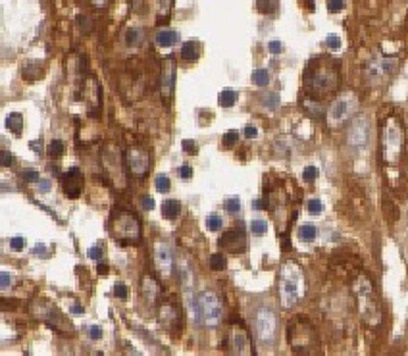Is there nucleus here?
I'll return each instance as SVG.
<instances>
[{
  "label": "nucleus",
  "mask_w": 408,
  "mask_h": 356,
  "mask_svg": "<svg viewBox=\"0 0 408 356\" xmlns=\"http://www.w3.org/2000/svg\"><path fill=\"white\" fill-rule=\"evenodd\" d=\"M252 206H254V208H258V210H260V208H264V204H262V201H256L254 204H252Z\"/></svg>",
  "instance_id": "obj_63"
},
{
  "label": "nucleus",
  "mask_w": 408,
  "mask_h": 356,
  "mask_svg": "<svg viewBox=\"0 0 408 356\" xmlns=\"http://www.w3.org/2000/svg\"><path fill=\"white\" fill-rule=\"evenodd\" d=\"M397 69V60L383 58V56H376L366 64V79L370 85H379L383 83L387 77Z\"/></svg>",
  "instance_id": "obj_10"
},
{
  "label": "nucleus",
  "mask_w": 408,
  "mask_h": 356,
  "mask_svg": "<svg viewBox=\"0 0 408 356\" xmlns=\"http://www.w3.org/2000/svg\"><path fill=\"white\" fill-rule=\"evenodd\" d=\"M160 6H162V10H160V14L166 18L168 14H170V10H172V0H160Z\"/></svg>",
  "instance_id": "obj_54"
},
{
  "label": "nucleus",
  "mask_w": 408,
  "mask_h": 356,
  "mask_svg": "<svg viewBox=\"0 0 408 356\" xmlns=\"http://www.w3.org/2000/svg\"><path fill=\"white\" fill-rule=\"evenodd\" d=\"M23 246H25V239L23 237H12L10 239V248L12 250H22Z\"/></svg>",
  "instance_id": "obj_46"
},
{
  "label": "nucleus",
  "mask_w": 408,
  "mask_h": 356,
  "mask_svg": "<svg viewBox=\"0 0 408 356\" xmlns=\"http://www.w3.org/2000/svg\"><path fill=\"white\" fill-rule=\"evenodd\" d=\"M224 206H226V212L227 214H231V216H237V214H241V210H243L239 199H229V201H226Z\"/></svg>",
  "instance_id": "obj_34"
},
{
  "label": "nucleus",
  "mask_w": 408,
  "mask_h": 356,
  "mask_svg": "<svg viewBox=\"0 0 408 356\" xmlns=\"http://www.w3.org/2000/svg\"><path fill=\"white\" fill-rule=\"evenodd\" d=\"M2 281H0V287H2V291H6L8 287H12V275L10 273H6V271H2Z\"/></svg>",
  "instance_id": "obj_50"
},
{
  "label": "nucleus",
  "mask_w": 408,
  "mask_h": 356,
  "mask_svg": "<svg viewBox=\"0 0 408 356\" xmlns=\"http://www.w3.org/2000/svg\"><path fill=\"white\" fill-rule=\"evenodd\" d=\"M31 310L33 314L43 320L46 326H50L52 329H58V331H71V326L68 324V320L58 312V308H54L50 302L41 300V298H35L33 304H31Z\"/></svg>",
  "instance_id": "obj_9"
},
{
  "label": "nucleus",
  "mask_w": 408,
  "mask_h": 356,
  "mask_svg": "<svg viewBox=\"0 0 408 356\" xmlns=\"http://www.w3.org/2000/svg\"><path fill=\"white\" fill-rule=\"evenodd\" d=\"M154 264H156V269L160 271L162 277H170L172 275V271H174V258H172L170 248L164 243H156V246H154Z\"/></svg>",
  "instance_id": "obj_17"
},
{
  "label": "nucleus",
  "mask_w": 408,
  "mask_h": 356,
  "mask_svg": "<svg viewBox=\"0 0 408 356\" xmlns=\"http://www.w3.org/2000/svg\"><path fill=\"white\" fill-rule=\"evenodd\" d=\"M112 233L121 245H137L141 241V222L135 214L117 210L112 216Z\"/></svg>",
  "instance_id": "obj_6"
},
{
  "label": "nucleus",
  "mask_w": 408,
  "mask_h": 356,
  "mask_svg": "<svg viewBox=\"0 0 408 356\" xmlns=\"http://www.w3.org/2000/svg\"><path fill=\"white\" fill-rule=\"evenodd\" d=\"M64 150H66L64 141L54 139V141L50 143V147H48V156H50V158H60V156L64 154Z\"/></svg>",
  "instance_id": "obj_29"
},
{
  "label": "nucleus",
  "mask_w": 408,
  "mask_h": 356,
  "mask_svg": "<svg viewBox=\"0 0 408 356\" xmlns=\"http://www.w3.org/2000/svg\"><path fill=\"white\" fill-rule=\"evenodd\" d=\"M206 227H208L210 231H220V229L224 227V222H222L220 216H210V218L206 220Z\"/></svg>",
  "instance_id": "obj_36"
},
{
  "label": "nucleus",
  "mask_w": 408,
  "mask_h": 356,
  "mask_svg": "<svg viewBox=\"0 0 408 356\" xmlns=\"http://www.w3.org/2000/svg\"><path fill=\"white\" fill-rule=\"evenodd\" d=\"M191 314L195 324L204 327H218L224 320V304L212 291H203L191 300Z\"/></svg>",
  "instance_id": "obj_2"
},
{
  "label": "nucleus",
  "mask_w": 408,
  "mask_h": 356,
  "mask_svg": "<svg viewBox=\"0 0 408 356\" xmlns=\"http://www.w3.org/2000/svg\"><path fill=\"white\" fill-rule=\"evenodd\" d=\"M102 164H104V172H106V176L112 179L119 189H123V185H125L123 166H121V160H119V152L114 148L112 145H106V147H104V152H102Z\"/></svg>",
  "instance_id": "obj_11"
},
{
  "label": "nucleus",
  "mask_w": 408,
  "mask_h": 356,
  "mask_svg": "<svg viewBox=\"0 0 408 356\" xmlns=\"http://www.w3.org/2000/svg\"><path fill=\"white\" fill-rule=\"evenodd\" d=\"M125 166L129 170L131 176L135 178H143L146 176L148 168H150V154L145 147H131L125 152Z\"/></svg>",
  "instance_id": "obj_12"
},
{
  "label": "nucleus",
  "mask_w": 408,
  "mask_h": 356,
  "mask_svg": "<svg viewBox=\"0 0 408 356\" xmlns=\"http://www.w3.org/2000/svg\"><path fill=\"white\" fill-rule=\"evenodd\" d=\"M102 252H104V246L94 245L91 250H89V258H91V260H100V258H102Z\"/></svg>",
  "instance_id": "obj_45"
},
{
  "label": "nucleus",
  "mask_w": 408,
  "mask_h": 356,
  "mask_svg": "<svg viewBox=\"0 0 408 356\" xmlns=\"http://www.w3.org/2000/svg\"><path fill=\"white\" fill-rule=\"evenodd\" d=\"M220 246H226L229 252H243L247 248V237H245L243 227H235V229L227 231L220 239Z\"/></svg>",
  "instance_id": "obj_18"
},
{
  "label": "nucleus",
  "mask_w": 408,
  "mask_h": 356,
  "mask_svg": "<svg viewBox=\"0 0 408 356\" xmlns=\"http://www.w3.org/2000/svg\"><path fill=\"white\" fill-rule=\"evenodd\" d=\"M71 312H73V314H77V316H81V314H83V306L73 304V306H71Z\"/></svg>",
  "instance_id": "obj_59"
},
{
  "label": "nucleus",
  "mask_w": 408,
  "mask_h": 356,
  "mask_svg": "<svg viewBox=\"0 0 408 356\" xmlns=\"http://www.w3.org/2000/svg\"><path fill=\"white\" fill-rule=\"evenodd\" d=\"M268 50H270L272 54H281V52H283V45H281V41H270Z\"/></svg>",
  "instance_id": "obj_51"
},
{
  "label": "nucleus",
  "mask_w": 408,
  "mask_h": 356,
  "mask_svg": "<svg viewBox=\"0 0 408 356\" xmlns=\"http://www.w3.org/2000/svg\"><path fill=\"white\" fill-rule=\"evenodd\" d=\"M300 2H304V6H306L310 12H314V8H316V6H314V2H312V0H300Z\"/></svg>",
  "instance_id": "obj_60"
},
{
  "label": "nucleus",
  "mask_w": 408,
  "mask_h": 356,
  "mask_svg": "<svg viewBox=\"0 0 408 356\" xmlns=\"http://www.w3.org/2000/svg\"><path fill=\"white\" fill-rule=\"evenodd\" d=\"M114 295L117 297V298H127V295H129V291H127V287L123 285V283H116V287H114Z\"/></svg>",
  "instance_id": "obj_43"
},
{
  "label": "nucleus",
  "mask_w": 408,
  "mask_h": 356,
  "mask_svg": "<svg viewBox=\"0 0 408 356\" xmlns=\"http://www.w3.org/2000/svg\"><path fill=\"white\" fill-rule=\"evenodd\" d=\"M179 212H181V204H179V201L170 199V201H166L162 204V216L168 218V220H175V218L179 216Z\"/></svg>",
  "instance_id": "obj_23"
},
{
  "label": "nucleus",
  "mask_w": 408,
  "mask_h": 356,
  "mask_svg": "<svg viewBox=\"0 0 408 356\" xmlns=\"http://www.w3.org/2000/svg\"><path fill=\"white\" fill-rule=\"evenodd\" d=\"M31 148L33 150H37V152H41V148H43V143L39 145V143H31Z\"/></svg>",
  "instance_id": "obj_61"
},
{
  "label": "nucleus",
  "mask_w": 408,
  "mask_h": 356,
  "mask_svg": "<svg viewBox=\"0 0 408 356\" xmlns=\"http://www.w3.org/2000/svg\"><path fill=\"white\" fill-rule=\"evenodd\" d=\"M252 83L256 87H266L270 83V71L266 67H258L252 71Z\"/></svg>",
  "instance_id": "obj_25"
},
{
  "label": "nucleus",
  "mask_w": 408,
  "mask_h": 356,
  "mask_svg": "<svg viewBox=\"0 0 408 356\" xmlns=\"http://www.w3.org/2000/svg\"><path fill=\"white\" fill-rule=\"evenodd\" d=\"M321 210H323V204H321L320 199H312V201H308V212H310L312 216L321 214Z\"/></svg>",
  "instance_id": "obj_39"
},
{
  "label": "nucleus",
  "mask_w": 408,
  "mask_h": 356,
  "mask_svg": "<svg viewBox=\"0 0 408 356\" xmlns=\"http://www.w3.org/2000/svg\"><path fill=\"white\" fill-rule=\"evenodd\" d=\"M354 295H356V300H358V310L360 316L366 322V326L370 327H378L379 322H381V310H379V300H378V295L372 287L370 279L366 275L356 277L354 285Z\"/></svg>",
  "instance_id": "obj_4"
},
{
  "label": "nucleus",
  "mask_w": 408,
  "mask_h": 356,
  "mask_svg": "<svg viewBox=\"0 0 408 356\" xmlns=\"http://www.w3.org/2000/svg\"><path fill=\"white\" fill-rule=\"evenodd\" d=\"M235 102H237V92L233 89L222 90L220 96H218V104H220L222 108H231Z\"/></svg>",
  "instance_id": "obj_26"
},
{
  "label": "nucleus",
  "mask_w": 408,
  "mask_h": 356,
  "mask_svg": "<svg viewBox=\"0 0 408 356\" xmlns=\"http://www.w3.org/2000/svg\"><path fill=\"white\" fill-rule=\"evenodd\" d=\"M154 41H156V45L160 48H170V46L177 45L179 35L175 31H172V29H160L156 33V37H154Z\"/></svg>",
  "instance_id": "obj_21"
},
{
  "label": "nucleus",
  "mask_w": 408,
  "mask_h": 356,
  "mask_svg": "<svg viewBox=\"0 0 408 356\" xmlns=\"http://www.w3.org/2000/svg\"><path fill=\"white\" fill-rule=\"evenodd\" d=\"M304 85L316 94H327L335 90L339 87V64L325 56L310 62L304 71Z\"/></svg>",
  "instance_id": "obj_1"
},
{
  "label": "nucleus",
  "mask_w": 408,
  "mask_h": 356,
  "mask_svg": "<svg viewBox=\"0 0 408 356\" xmlns=\"http://www.w3.org/2000/svg\"><path fill=\"white\" fill-rule=\"evenodd\" d=\"M208 262H210V267H212V269H216V271L226 269V256H224V254H220V252L212 254Z\"/></svg>",
  "instance_id": "obj_31"
},
{
  "label": "nucleus",
  "mask_w": 408,
  "mask_h": 356,
  "mask_svg": "<svg viewBox=\"0 0 408 356\" xmlns=\"http://www.w3.org/2000/svg\"><path fill=\"white\" fill-rule=\"evenodd\" d=\"M2 168H10L12 166V162H14V156H12V152H8V150H2Z\"/></svg>",
  "instance_id": "obj_49"
},
{
  "label": "nucleus",
  "mask_w": 408,
  "mask_h": 356,
  "mask_svg": "<svg viewBox=\"0 0 408 356\" xmlns=\"http://www.w3.org/2000/svg\"><path fill=\"white\" fill-rule=\"evenodd\" d=\"M302 179H304L306 183H312V181H316V179H318V168H314V166H308V168H304V172H302Z\"/></svg>",
  "instance_id": "obj_38"
},
{
  "label": "nucleus",
  "mask_w": 408,
  "mask_h": 356,
  "mask_svg": "<svg viewBox=\"0 0 408 356\" xmlns=\"http://www.w3.org/2000/svg\"><path fill=\"white\" fill-rule=\"evenodd\" d=\"M23 179H25L27 183H39L41 176H39V172H37V170L29 168V170H25V172H23Z\"/></svg>",
  "instance_id": "obj_40"
},
{
  "label": "nucleus",
  "mask_w": 408,
  "mask_h": 356,
  "mask_svg": "<svg viewBox=\"0 0 408 356\" xmlns=\"http://www.w3.org/2000/svg\"><path fill=\"white\" fill-rule=\"evenodd\" d=\"M154 187H156L158 193H168V191L172 189V181H170L168 176H156V179H154Z\"/></svg>",
  "instance_id": "obj_32"
},
{
  "label": "nucleus",
  "mask_w": 408,
  "mask_h": 356,
  "mask_svg": "<svg viewBox=\"0 0 408 356\" xmlns=\"http://www.w3.org/2000/svg\"><path fill=\"white\" fill-rule=\"evenodd\" d=\"M77 23L81 25V29H83V31H91V29H92L91 20H87L85 16H79V18H77Z\"/></svg>",
  "instance_id": "obj_53"
},
{
  "label": "nucleus",
  "mask_w": 408,
  "mask_h": 356,
  "mask_svg": "<svg viewBox=\"0 0 408 356\" xmlns=\"http://www.w3.org/2000/svg\"><path fill=\"white\" fill-rule=\"evenodd\" d=\"M304 106L308 108V112H310L312 116H318V118H320V116L323 114V110H321V104H320V102H314V100H310V98H306V100H304Z\"/></svg>",
  "instance_id": "obj_37"
},
{
  "label": "nucleus",
  "mask_w": 408,
  "mask_h": 356,
  "mask_svg": "<svg viewBox=\"0 0 408 356\" xmlns=\"http://www.w3.org/2000/svg\"><path fill=\"white\" fill-rule=\"evenodd\" d=\"M33 252H35V254H43V256L46 254V250H45V246L43 245H37L35 248H33Z\"/></svg>",
  "instance_id": "obj_58"
},
{
  "label": "nucleus",
  "mask_w": 408,
  "mask_h": 356,
  "mask_svg": "<svg viewBox=\"0 0 408 356\" xmlns=\"http://www.w3.org/2000/svg\"><path fill=\"white\" fill-rule=\"evenodd\" d=\"M237 141H239V133H237L235 129H231V131H227V133L224 135V145H226V147H233Z\"/></svg>",
  "instance_id": "obj_42"
},
{
  "label": "nucleus",
  "mask_w": 408,
  "mask_h": 356,
  "mask_svg": "<svg viewBox=\"0 0 408 356\" xmlns=\"http://www.w3.org/2000/svg\"><path fill=\"white\" fill-rule=\"evenodd\" d=\"M141 291H143V297L148 298V302H154L160 295V287L158 283L150 277V275H145L143 277V283H141Z\"/></svg>",
  "instance_id": "obj_20"
},
{
  "label": "nucleus",
  "mask_w": 408,
  "mask_h": 356,
  "mask_svg": "<svg viewBox=\"0 0 408 356\" xmlns=\"http://www.w3.org/2000/svg\"><path fill=\"white\" fill-rule=\"evenodd\" d=\"M358 110V98L354 92H345L339 94L333 104L329 106V110L325 112V118H327V125L329 127H339L345 121H349Z\"/></svg>",
  "instance_id": "obj_8"
},
{
  "label": "nucleus",
  "mask_w": 408,
  "mask_h": 356,
  "mask_svg": "<svg viewBox=\"0 0 408 356\" xmlns=\"http://www.w3.org/2000/svg\"><path fill=\"white\" fill-rule=\"evenodd\" d=\"M89 337H91L92 341H98V339L102 337V329H100L98 326H91V327H89Z\"/></svg>",
  "instance_id": "obj_52"
},
{
  "label": "nucleus",
  "mask_w": 408,
  "mask_h": 356,
  "mask_svg": "<svg viewBox=\"0 0 408 356\" xmlns=\"http://www.w3.org/2000/svg\"><path fill=\"white\" fill-rule=\"evenodd\" d=\"M250 233H254V235H258V237L266 235V233H268V223L264 222V220H260V218L252 220V222H250Z\"/></svg>",
  "instance_id": "obj_30"
},
{
  "label": "nucleus",
  "mask_w": 408,
  "mask_h": 356,
  "mask_svg": "<svg viewBox=\"0 0 408 356\" xmlns=\"http://www.w3.org/2000/svg\"><path fill=\"white\" fill-rule=\"evenodd\" d=\"M245 137H247V139H256V137H258V129L252 127V125H249V127L245 129Z\"/></svg>",
  "instance_id": "obj_56"
},
{
  "label": "nucleus",
  "mask_w": 408,
  "mask_h": 356,
  "mask_svg": "<svg viewBox=\"0 0 408 356\" xmlns=\"http://www.w3.org/2000/svg\"><path fill=\"white\" fill-rule=\"evenodd\" d=\"M158 320L166 329H172L174 326H177L179 324V310H177V306H174V304H162L158 310Z\"/></svg>",
  "instance_id": "obj_19"
},
{
  "label": "nucleus",
  "mask_w": 408,
  "mask_h": 356,
  "mask_svg": "<svg viewBox=\"0 0 408 356\" xmlns=\"http://www.w3.org/2000/svg\"><path fill=\"white\" fill-rule=\"evenodd\" d=\"M279 8V2L277 0H256V10L260 14H275Z\"/></svg>",
  "instance_id": "obj_27"
},
{
  "label": "nucleus",
  "mask_w": 408,
  "mask_h": 356,
  "mask_svg": "<svg viewBox=\"0 0 408 356\" xmlns=\"http://www.w3.org/2000/svg\"><path fill=\"white\" fill-rule=\"evenodd\" d=\"M183 150H185V152H197V150H199V147H197V143H195V141L185 139V141H183Z\"/></svg>",
  "instance_id": "obj_48"
},
{
  "label": "nucleus",
  "mask_w": 408,
  "mask_h": 356,
  "mask_svg": "<svg viewBox=\"0 0 408 356\" xmlns=\"http://www.w3.org/2000/svg\"><path fill=\"white\" fill-rule=\"evenodd\" d=\"M370 141V125H368V118L366 116H356L350 125H349V133H347V143L349 147L360 150L364 147H368Z\"/></svg>",
  "instance_id": "obj_13"
},
{
  "label": "nucleus",
  "mask_w": 408,
  "mask_h": 356,
  "mask_svg": "<svg viewBox=\"0 0 408 356\" xmlns=\"http://www.w3.org/2000/svg\"><path fill=\"white\" fill-rule=\"evenodd\" d=\"M201 56V43L199 41H187L181 46V58L187 62H195Z\"/></svg>",
  "instance_id": "obj_22"
},
{
  "label": "nucleus",
  "mask_w": 408,
  "mask_h": 356,
  "mask_svg": "<svg viewBox=\"0 0 408 356\" xmlns=\"http://www.w3.org/2000/svg\"><path fill=\"white\" fill-rule=\"evenodd\" d=\"M325 45L329 46L331 50H339V48H341V39L337 37V35H327V39H325Z\"/></svg>",
  "instance_id": "obj_44"
},
{
  "label": "nucleus",
  "mask_w": 408,
  "mask_h": 356,
  "mask_svg": "<svg viewBox=\"0 0 408 356\" xmlns=\"http://www.w3.org/2000/svg\"><path fill=\"white\" fill-rule=\"evenodd\" d=\"M141 37H143L141 29H127V33H125V43H127V46H137L139 45V41H141Z\"/></svg>",
  "instance_id": "obj_33"
},
{
  "label": "nucleus",
  "mask_w": 408,
  "mask_h": 356,
  "mask_svg": "<svg viewBox=\"0 0 408 356\" xmlns=\"http://www.w3.org/2000/svg\"><path fill=\"white\" fill-rule=\"evenodd\" d=\"M22 125H23V118L22 114H10L6 118V127L14 133H22Z\"/></svg>",
  "instance_id": "obj_28"
},
{
  "label": "nucleus",
  "mask_w": 408,
  "mask_h": 356,
  "mask_svg": "<svg viewBox=\"0 0 408 356\" xmlns=\"http://www.w3.org/2000/svg\"><path fill=\"white\" fill-rule=\"evenodd\" d=\"M177 174H179V178L181 179H191L193 178V168H191V166H187V164H183Z\"/></svg>",
  "instance_id": "obj_47"
},
{
  "label": "nucleus",
  "mask_w": 408,
  "mask_h": 356,
  "mask_svg": "<svg viewBox=\"0 0 408 356\" xmlns=\"http://www.w3.org/2000/svg\"><path fill=\"white\" fill-rule=\"evenodd\" d=\"M141 202H143V208H145V210H152V208H154V201H152V197H143Z\"/></svg>",
  "instance_id": "obj_55"
},
{
  "label": "nucleus",
  "mask_w": 408,
  "mask_h": 356,
  "mask_svg": "<svg viewBox=\"0 0 408 356\" xmlns=\"http://www.w3.org/2000/svg\"><path fill=\"white\" fill-rule=\"evenodd\" d=\"M316 237H318V229L314 223H302L298 227V239L302 243H312Z\"/></svg>",
  "instance_id": "obj_24"
},
{
  "label": "nucleus",
  "mask_w": 408,
  "mask_h": 356,
  "mask_svg": "<svg viewBox=\"0 0 408 356\" xmlns=\"http://www.w3.org/2000/svg\"><path fill=\"white\" fill-rule=\"evenodd\" d=\"M327 10L331 14H337L341 10H345V0H327Z\"/></svg>",
  "instance_id": "obj_41"
},
{
  "label": "nucleus",
  "mask_w": 408,
  "mask_h": 356,
  "mask_svg": "<svg viewBox=\"0 0 408 356\" xmlns=\"http://www.w3.org/2000/svg\"><path fill=\"white\" fill-rule=\"evenodd\" d=\"M174 89H175V60L172 56H168L162 62V75H160V94L166 104L172 102Z\"/></svg>",
  "instance_id": "obj_14"
},
{
  "label": "nucleus",
  "mask_w": 408,
  "mask_h": 356,
  "mask_svg": "<svg viewBox=\"0 0 408 356\" xmlns=\"http://www.w3.org/2000/svg\"><path fill=\"white\" fill-rule=\"evenodd\" d=\"M229 345H231V353H235V355H252L250 337L241 324H233L231 326V329H229Z\"/></svg>",
  "instance_id": "obj_15"
},
{
  "label": "nucleus",
  "mask_w": 408,
  "mask_h": 356,
  "mask_svg": "<svg viewBox=\"0 0 408 356\" xmlns=\"http://www.w3.org/2000/svg\"><path fill=\"white\" fill-rule=\"evenodd\" d=\"M39 189H41L43 193H48V191H50V181H48V179H39Z\"/></svg>",
  "instance_id": "obj_57"
},
{
  "label": "nucleus",
  "mask_w": 408,
  "mask_h": 356,
  "mask_svg": "<svg viewBox=\"0 0 408 356\" xmlns=\"http://www.w3.org/2000/svg\"><path fill=\"white\" fill-rule=\"evenodd\" d=\"M262 104L268 108V110H275L279 106V96L275 92H268L264 98H262Z\"/></svg>",
  "instance_id": "obj_35"
},
{
  "label": "nucleus",
  "mask_w": 408,
  "mask_h": 356,
  "mask_svg": "<svg viewBox=\"0 0 408 356\" xmlns=\"http://www.w3.org/2000/svg\"><path fill=\"white\" fill-rule=\"evenodd\" d=\"M96 269H98V273H106V271H108V266H106V264H98Z\"/></svg>",
  "instance_id": "obj_62"
},
{
  "label": "nucleus",
  "mask_w": 408,
  "mask_h": 356,
  "mask_svg": "<svg viewBox=\"0 0 408 356\" xmlns=\"http://www.w3.org/2000/svg\"><path fill=\"white\" fill-rule=\"evenodd\" d=\"M252 327H254L256 341L262 347H272L277 339V329H279L277 314L273 312V308H268V306L258 308L252 320Z\"/></svg>",
  "instance_id": "obj_7"
},
{
  "label": "nucleus",
  "mask_w": 408,
  "mask_h": 356,
  "mask_svg": "<svg viewBox=\"0 0 408 356\" xmlns=\"http://www.w3.org/2000/svg\"><path fill=\"white\" fill-rule=\"evenodd\" d=\"M405 147V131L401 121L391 116L383 125V141H381V154L387 164H397L403 154Z\"/></svg>",
  "instance_id": "obj_5"
},
{
  "label": "nucleus",
  "mask_w": 408,
  "mask_h": 356,
  "mask_svg": "<svg viewBox=\"0 0 408 356\" xmlns=\"http://www.w3.org/2000/svg\"><path fill=\"white\" fill-rule=\"evenodd\" d=\"M62 187L69 199H77L83 191V174L79 168H69L62 176Z\"/></svg>",
  "instance_id": "obj_16"
},
{
  "label": "nucleus",
  "mask_w": 408,
  "mask_h": 356,
  "mask_svg": "<svg viewBox=\"0 0 408 356\" xmlns=\"http://www.w3.org/2000/svg\"><path fill=\"white\" fill-rule=\"evenodd\" d=\"M304 297V273L296 262H285L279 271V300L283 308H293Z\"/></svg>",
  "instance_id": "obj_3"
}]
</instances>
